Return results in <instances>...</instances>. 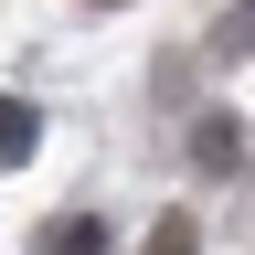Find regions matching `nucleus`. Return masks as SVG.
I'll list each match as a JSON object with an SVG mask.
<instances>
[{"mask_svg":"<svg viewBox=\"0 0 255 255\" xmlns=\"http://www.w3.org/2000/svg\"><path fill=\"white\" fill-rule=\"evenodd\" d=\"M32 128H43V117H32L21 96H0V170H21V159H32Z\"/></svg>","mask_w":255,"mask_h":255,"instance_id":"1","label":"nucleus"},{"mask_svg":"<svg viewBox=\"0 0 255 255\" xmlns=\"http://www.w3.org/2000/svg\"><path fill=\"white\" fill-rule=\"evenodd\" d=\"M234 149H245V138H234V117H202V138H191V159H202V170H234Z\"/></svg>","mask_w":255,"mask_h":255,"instance_id":"2","label":"nucleus"},{"mask_svg":"<svg viewBox=\"0 0 255 255\" xmlns=\"http://www.w3.org/2000/svg\"><path fill=\"white\" fill-rule=\"evenodd\" d=\"M43 255H107V223H85V213H75L64 234H43Z\"/></svg>","mask_w":255,"mask_h":255,"instance_id":"3","label":"nucleus"},{"mask_svg":"<svg viewBox=\"0 0 255 255\" xmlns=\"http://www.w3.org/2000/svg\"><path fill=\"white\" fill-rule=\"evenodd\" d=\"M149 255H202V234H191V213H159V234H149Z\"/></svg>","mask_w":255,"mask_h":255,"instance_id":"4","label":"nucleus"},{"mask_svg":"<svg viewBox=\"0 0 255 255\" xmlns=\"http://www.w3.org/2000/svg\"><path fill=\"white\" fill-rule=\"evenodd\" d=\"M223 53H255V0H234V11H223Z\"/></svg>","mask_w":255,"mask_h":255,"instance_id":"5","label":"nucleus"},{"mask_svg":"<svg viewBox=\"0 0 255 255\" xmlns=\"http://www.w3.org/2000/svg\"><path fill=\"white\" fill-rule=\"evenodd\" d=\"M96 11H117V0H96Z\"/></svg>","mask_w":255,"mask_h":255,"instance_id":"6","label":"nucleus"}]
</instances>
